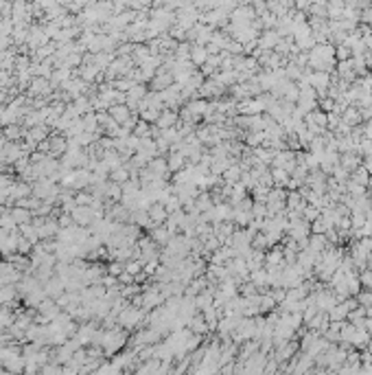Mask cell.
Returning a JSON list of instances; mask_svg holds the SVG:
<instances>
[{"instance_id": "6da1fadb", "label": "cell", "mask_w": 372, "mask_h": 375, "mask_svg": "<svg viewBox=\"0 0 372 375\" xmlns=\"http://www.w3.org/2000/svg\"><path fill=\"white\" fill-rule=\"evenodd\" d=\"M31 191L37 200H49V202H53V198L59 193V187L53 180H49V178H42V180H37V185Z\"/></svg>"}, {"instance_id": "7a4b0ae2", "label": "cell", "mask_w": 372, "mask_h": 375, "mask_svg": "<svg viewBox=\"0 0 372 375\" xmlns=\"http://www.w3.org/2000/svg\"><path fill=\"white\" fill-rule=\"evenodd\" d=\"M70 217H73V222L77 224V226H79V224H81V226H88V224L94 222V217H97V215L92 213L90 206H77V209L70 213Z\"/></svg>"}, {"instance_id": "3957f363", "label": "cell", "mask_w": 372, "mask_h": 375, "mask_svg": "<svg viewBox=\"0 0 372 375\" xmlns=\"http://www.w3.org/2000/svg\"><path fill=\"white\" fill-rule=\"evenodd\" d=\"M149 217H151V224H153V226L162 224L164 219L169 217V213H167V209H164V204L153 202V204H151V209H149Z\"/></svg>"}, {"instance_id": "277c9868", "label": "cell", "mask_w": 372, "mask_h": 375, "mask_svg": "<svg viewBox=\"0 0 372 375\" xmlns=\"http://www.w3.org/2000/svg\"><path fill=\"white\" fill-rule=\"evenodd\" d=\"M370 178H372V176L364 169V167H357V169L350 173V180H348V182H352V185H357V187H364V189H368Z\"/></svg>"}, {"instance_id": "5b68a950", "label": "cell", "mask_w": 372, "mask_h": 375, "mask_svg": "<svg viewBox=\"0 0 372 375\" xmlns=\"http://www.w3.org/2000/svg\"><path fill=\"white\" fill-rule=\"evenodd\" d=\"M107 114H110L116 123H129L131 121L129 119V107H125V106H112Z\"/></svg>"}, {"instance_id": "8992f818", "label": "cell", "mask_w": 372, "mask_h": 375, "mask_svg": "<svg viewBox=\"0 0 372 375\" xmlns=\"http://www.w3.org/2000/svg\"><path fill=\"white\" fill-rule=\"evenodd\" d=\"M149 173H151L153 178H162L164 173L169 171V165H167V161L164 158H153L151 162H149Z\"/></svg>"}, {"instance_id": "52a82bcc", "label": "cell", "mask_w": 372, "mask_h": 375, "mask_svg": "<svg viewBox=\"0 0 372 375\" xmlns=\"http://www.w3.org/2000/svg\"><path fill=\"white\" fill-rule=\"evenodd\" d=\"M11 217L18 226H25V224H31V211L22 209V206H16V209H11Z\"/></svg>"}, {"instance_id": "ba28073f", "label": "cell", "mask_w": 372, "mask_h": 375, "mask_svg": "<svg viewBox=\"0 0 372 375\" xmlns=\"http://www.w3.org/2000/svg\"><path fill=\"white\" fill-rule=\"evenodd\" d=\"M175 123H177V114H175V112H160V116H158V125H160L162 130H167V128L171 130Z\"/></svg>"}, {"instance_id": "9c48e42d", "label": "cell", "mask_w": 372, "mask_h": 375, "mask_svg": "<svg viewBox=\"0 0 372 375\" xmlns=\"http://www.w3.org/2000/svg\"><path fill=\"white\" fill-rule=\"evenodd\" d=\"M66 149H68V143H66L64 138H50V140H49V152H50V156H59V154H66Z\"/></svg>"}, {"instance_id": "30bf717a", "label": "cell", "mask_w": 372, "mask_h": 375, "mask_svg": "<svg viewBox=\"0 0 372 375\" xmlns=\"http://www.w3.org/2000/svg\"><path fill=\"white\" fill-rule=\"evenodd\" d=\"M31 92L33 95H49L50 92V81H46L44 77L35 79V81L31 83Z\"/></svg>"}, {"instance_id": "8fae6325", "label": "cell", "mask_w": 372, "mask_h": 375, "mask_svg": "<svg viewBox=\"0 0 372 375\" xmlns=\"http://www.w3.org/2000/svg\"><path fill=\"white\" fill-rule=\"evenodd\" d=\"M151 241L153 243H169L171 241V233L167 231V228H151Z\"/></svg>"}, {"instance_id": "7c38bea8", "label": "cell", "mask_w": 372, "mask_h": 375, "mask_svg": "<svg viewBox=\"0 0 372 375\" xmlns=\"http://www.w3.org/2000/svg\"><path fill=\"white\" fill-rule=\"evenodd\" d=\"M272 180H274V185H278V189L280 187H287L289 185V173L274 167V169H272Z\"/></svg>"}, {"instance_id": "4fadbf2b", "label": "cell", "mask_w": 372, "mask_h": 375, "mask_svg": "<svg viewBox=\"0 0 372 375\" xmlns=\"http://www.w3.org/2000/svg\"><path fill=\"white\" fill-rule=\"evenodd\" d=\"M167 165H169V171H177V169H180L182 165H184V156H182V154H180V152H177V149H175V152H173L171 156H169Z\"/></svg>"}, {"instance_id": "5bb4252c", "label": "cell", "mask_w": 372, "mask_h": 375, "mask_svg": "<svg viewBox=\"0 0 372 375\" xmlns=\"http://www.w3.org/2000/svg\"><path fill=\"white\" fill-rule=\"evenodd\" d=\"M171 73H162V75H158V77H153V88H158V90H167L169 88V83H171Z\"/></svg>"}, {"instance_id": "9a60e30c", "label": "cell", "mask_w": 372, "mask_h": 375, "mask_svg": "<svg viewBox=\"0 0 372 375\" xmlns=\"http://www.w3.org/2000/svg\"><path fill=\"white\" fill-rule=\"evenodd\" d=\"M110 176H112V182H116V185H121V187L129 180V171H127V167H121V169L112 171Z\"/></svg>"}, {"instance_id": "2e32d148", "label": "cell", "mask_w": 372, "mask_h": 375, "mask_svg": "<svg viewBox=\"0 0 372 375\" xmlns=\"http://www.w3.org/2000/svg\"><path fill=\"white\" fill-rule=\"evenodd\" d=\"M320 215H322V211L315 209V206H311V204H307V206H304V211H302V219H304V222H311V224H313Z\"/></svg>"}, {"instance_id": "e0dca14e", "label": "cell", "mask_w": 372, "mask_h": 375, "mask_svg": "<svg viewBox=\"0 0 372 375\" xmlns=\"http://www.w3.org/2000/svg\"><path fill=\"white\" fill-rule=\"evenodd\" d=\"M249 281H252L254 288H261L267 283V270H256V272H249Z\"/></svg>"}, {"instance_id": "ac0fdd59", "label": "cell", "mask_w": 372, "mask_h": 375, "mask_svg": "<svg viewBox=\"0 0 372 375\" xmlns=\"http://www.w3.org/2000/svg\"><path fill=\"white\" fill-rule=\"evenodd\" d=\"M191 57H193V62L195 64H204V62H208V51L201 49V46H195L193 53H191Z\"/></svg>"}, {"instance_id": "d6986e66", "label": "cell", "mask_w": 372, "mask_h": 375, "mask_svg": "<svg viewBox=\"0 0 372 375\" xmlns=\"http://www.w3.org/2000/svg\"><path fill=\"white\" fill-rule=\"evenodd\" d=\"M140 268H143V261H140V259H131V261H127V264H125V272L127 274H131V276H134V274H138L140 272Z\"/></svg>"}, {"instance_id": "ffe728a7", "label": "cell", "mask_w": 372, "mask_h": 375, "mask_svg": "<svg viewBox=\"0 0 372 375\" xmlns=\"http://www.w3.org/2000/svg\"><path fill=\"white\" fill-rule=\"evenodd\" d=\"M20 128H16V125H7L4 128V138H11V143H16V138L20 136Z\"/></svg>"}, {"instance_id": "44dd1931", "label": "cell", "mask_w": 372, "mask_h": 375, "mask_svg": "<svg viewBox=\"0 0 372 375\" xmlns=\"http://www.w3.org/2000/svg\"><path fill=\"white\" fill-rule=\"evenodd\" d=\"M121 321H123L125 325H131V322L138 321V312H136V309H127V312H123V318H121Z\"/></svg>"}, {"instance_id": "7402d4cb", "label": "cell", "mask_w": 372, "mask_h": 375, "mask_svg": "<svg viewBox=\"0 0 372 375\" xmlns=\"http://www.w3.org/2000/svg\"><path fill=\"white\" fill-rule=\"evenodd\" d=\"M294 349H296L294 345H289V342H285V345L280 347V351H278V360H287V358H289L291 353H294Z\"/></svg>"}, {"instance_id": "603a6c76", "label": "cell", "mask_w": 372, "mask_h": 375, "mask_svg": "<svg viewBox=\"0 0 372 375\" xmlns=\"http://www.w3.org/2000/svg\"><path fill=\"white\" fill-rule=\"evenodd\" d=\"M0 167H2V162H0Z\"/></svg>"}]
</instances>
